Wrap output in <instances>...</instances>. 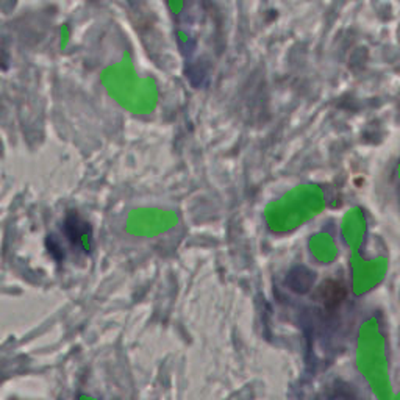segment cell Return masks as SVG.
Segmentation results:
<instances>
[{
    "label": "cell",
    "mask_w": 400,
    "mask_h": 400,
    "mask_svg": "<svg viewBox=\"0 0 400 400\" xmlns=\"http://www.w3.org/2000/svg\"><path fill=\"white\" fill-rule=\"evenodd\" d=\"M316 274L307 266L292 268L286 275V285L292 292L307 294L314 285Z\"/></svg>",
    "instance_id": "1"
},
{
    "label": "cell",
    "mask_w": 400,
    "mask_h": 400,
    "mask_svg": "<svg viewBox=\"0 0 400 400\" xmlns=\"http://www.w3.org/2000/svg\"><path fill=\"white\" fill-rule=\"evenodd\" d=\"M66 230L68 238L74 246H80L83 249H90V227L80 219V217L70 214L66 221Z\"/></svg>",
    "instance_id": "2"
},
{
    "label": "cell",
    "mask_w": 400,
    "mask_h": 400,
    "mask_svg": "<svg viewBox=\"0 0 400 400\" xmlns=\"http://www.w3.org/2000/svg\"><path fill=\"white\" fill-rule=\"evenodd\" d=\"M344 299H346V288L341 281L328 280L321 286L319 300L326 308L333 310L339 307Z\"/></svg>",
    "instance_id": "3"
}]
</instances>
